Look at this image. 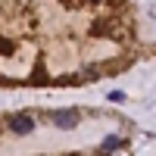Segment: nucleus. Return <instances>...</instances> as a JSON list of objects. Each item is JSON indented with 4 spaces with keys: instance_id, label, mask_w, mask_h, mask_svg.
Segmentation results:
<instances>
[{
    "instance_id": "obj_3",
    "label": "nucleus",
    "mask_w": 156,
    "mask_h": 156,
    "mask_svg": "<svg viewBox=\"0 0 156 156\" xmlns=\"http://www.w3.org/2000/svg\"><path fill=\"white\" fill-rule=\"evenodd\" d=\"M119 147H122V140L115 137V134H109L106 140H103V153H115V150H119Z\"/></svg>"
},
{
    "instance_id": "obj_5",
    "label": "nucleus",
    "mask_w": 156,
    "mask_h": 156,
    "mask_svg": "<svg viewBox=\"0 0 156 156\" xmlns=\"http://www.w3.org/2000/svg\"><path fill=\"white\" fill-rule=\"evenodd\" d=\"M109 100H112V103H122V100H125V94H122V90H112Z\"/></svg>"
},
{
    "instance_id": "obj_6",
    "label": "nucleus",
    "mask_w": 156,
    "mask_h": 156,
    "mask_svg": "<svg viewBox=\"0 0 156 156\" xmlns=\"http://www.w3.org/2000/svg\"><path fill=\"white\" fill-rule=\"evenodd\" d=\"M90 3H103V0H90Z\"/></svg>"
},
{
    "instance_id": "obj_4",
    "label": "nucleus",
    "mask_w": 156,
    "mask_h": 156,
    "mask_svg": "<svg viewBox=\"0 0 156 156\" xmlns=\"http://www.w3.org/2000/svg\"><path fill=\"white\" fill-rule=\"evenodd\" d=\"M12 50H16V47H12L9 41H0V53H6V56H12Z\"/></svg>"
},
{
    "instance_id": "obj_2",
    "label": "nucleus",
    "mask_w": 156,
    "mask_h": 156,
    "mask_svg": "<svg viewBox=\"0 0 156 156\" xmlns=\"http://www.w3.org/2000/svg\"><path fill=\"white\" fill-rule=\"evenodd\" d=\"M53 125L56 128H75L78 125V109H53Z\"/></svg>"
},
{
    "instance_id": "obj_1",
    "label": "nucleus",
    "mask_w": 156,
    "mask_h": 156,
    "mask_svg": "<svg viewBox=\"0 0 156 156\" xmlns=\"http://www.w3.org/2000/svg\"><path fill=\"white\" fill-rule=\"evenodd\" d=\"M9 131H12V134H31V131H34V119H31L28 112L12 115V119H9Z\"/></svg>"
}]
</instances>
